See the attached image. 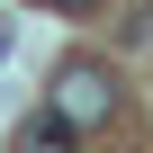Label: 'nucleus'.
Returning a JSON list of instances; mask_svg holds the SVG:
<instances>
[{
  "instance_id": "1",
  "label": "nucleus",
  "mask_w": 153,
  "mask_h": 153,
  "mask_svg": "<svg viewBox=\"0 0 153 153\" xmlns=\"http://www.w3.org/2000/svg\"><path fill=\"white\" fill-rule=\"evenodd\" d=\"M54 108H63L72 126H108V108H117V72H108L99 54H72V63L54 72Z\"/></svg>"
},
{
  "instance_id": "2",
  "label": "nucleus",
  "mask_w": 153,
  "mask_h": 153,
  "mask_svg": "<svg viewBox=\"0 0 153 153\" xmlns=\"http://www.w3.org/2000/svg\"><path fill=\"white\" fill-rule=\"evenodd\" d=\"M72 144H81V126H72L54 99H45V108H27V126H18V153H72Z\"/></svg>"
},
{
  "instance_id": "3",
  "label": "nucleus",
  "mask_w": 153,
  "mask_h": 153,
  "mask_svg": "<svg viewBox=\"0 0 153 153\" xmlns=\"http://www.w3.org/2000/svg\"><path fill=\"white\" fill-rule=\"evenodd\" d=\"M54 9H90V0H54Z\"/></svg>"
}]
</instances>
